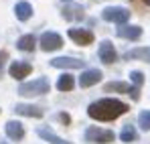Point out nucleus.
<instances>
[{"mask_svg":"<svg viewBox=\"0 0 150 144\" xmlns=\"http://www.w3.org/2000/svg\"><path fill=\"white\" fill-rule=\"evenodd\" d=\"M100 79H101V71L100 69H87V71L81 73L79 85H81V87H91V85H96Z\"/></svg>","mask_w":150,"mask_h":144,"instance_id":"10","label":"nucleus"},{"mask_svg":"<svg viewBox=\"0 0 150 144\" xmlns=\"http://www.w3.org/2000/svg\"><path fill=\"white\" fill-rule=\"evenodd\" d=\"M69 39H73L77 45H89L93 43V33L85 28H69Z\"/></svg>","mask_w":150,"mask_h":144,"instance_id":"7","label":"nucleus"},{"mask_svg":"<svg viewBox=\"0 0 150 144\" xmlns=\"http://www.w3.org/2000/svg\"><path fill=\"white\" fill-rule=\"evenodd\" d=\"M138 122H140V128H142V130H150V112H148V110L140 112Z\"/></svg>","mask_w":150,"mask_h":144,"instance_id":"22","label":"nucleus"},{"mask_svg":"<svg viewBox=\"0 0 150 144\" xmlns=\"http://www.w3.org/2000/svg\"><path fill=\"white\" fill-rule=\"evenodd\" d=\"M100 59L103 61V63H114L116 59H118V53H116V49H114V45L110 43V41H101V45H100Z\"/></svg>","mask_w":150,"mask_h":144,"instance_id":"8","label":"nucleus"},{"mask_svg":"<svg viewBox=\"0 0 150 144\" xmlns=\"http://www.w3.org/2000/svg\"><path fill=\"white\" fill-rule=\"evenodd\" d=\"M59 120L63 122V124H69V122H71V120H69V116H67V114H59Z\"/></svg>","mask_w":150,"mask_h":144,"instance_id":"24","label":"nucleus"},{"mask_svg":"<svg viewBox=\"0 0 150 144\" xmlns=\"http://www.w3.org/2000/svg\"><path fill=\"white\" fill-rule=\"evenodd\" d=\"M51 65L57 67V69H81L85 63L79 61V59H73V57H57V59L51 61Z\"/></svg>","mask_w":150,"mask_h":144,"instance_id":"6","label":"nucleus"},{"mask_svg":"<svg viewBox=\"0 0 150 144\" xmlns=\"http://www.w3.org/2000/svg\"><path fill=\"white\" fill-rule=\"evenodd\" d=\"M63 2H69V0H63Z\"/></svg>","mask_w":150,"mask_h":144,"instance_id":"27","label":"nucleus"},{"mask_svg":"<svg viewBox=\"0 0 150 144\" xmlns=\"http://www.w3.org/2000/svg\"><path fill=\"white\" fill-rule=\"evenodd\" d=\"M105 92H120V94H130L132 87L124 83V81H112V83H105Z\"/></svg>","mask_w":150,"mask_h":144,"instance_id":"19","label":"nucleus"},{"mask_svg":"<svg viewBox=\"0 0 150 144\" xmlns=\"http://www.w3.org/2000/svg\"><path fill=\"white\" fill-rule=\"evenodd\" d=\"M6 59H8V53H6V51H0V65H2Z\"/></svg>","mask_w":150,"mask_h":144,"instance_id":"25","label":"nucleus"},{"mask_svg":"<svg viewBox=\"0 0 150 144\" xmlns=\"http://www.w3.org/2000/svg\"><path fill=\"white\" fill-rule=\"evenodd\" d=\"M51 85L47 77H39L30 83H21L18 85V94L21 96H43V94H49Z\"/></svg>","mask_w":150,"mask_h":144,"instance_id":"2","label":"nucleus"},{"mask_svg":"<svg viewBox=\"0 0 150 144\" xmlns=\"http://www.w3.org/2000/svg\"><path fill=\"white\" fill-rule=\"evenodd\" d=\"M136 128L132 126V124H126L124 128H122V132H120V138H122V142H134L136 140Z\"/></svg>","mask_w":150,"mask_h":144,"instance_id":"20","label":"nucleus"},{"mask_svg":"<svg viewBox=\"0 0 150 144\" xmlns=\"http://www.w3.org/2000/svg\"><path fill=\"white\" fill-rule=\"evenodd\" d=\"M101 16H103V21L118 23L120 26H122V24L128 23V18H130V10L124 8V6H108V8H103Z\"/></svg>","mask_w":150,"mask_h":144,"instance_id":"3","label":"nucleus"},{"mask_svg":"<svg viewBox=\"0 0 150 144\" xmlns=\"http://www.w3.org/2000/svg\"><path fill=\"white\" fill-rule=\"evenodd\" d=\"M75 85L73 81V75H69V73H65V75H61L59 77V81H57V89H61V92H71Z\"/></svg>","mask_w":150,"mask_h":144,"instance_id":"18","label":"nucleus"},{"mask_svg":"<svg viewBox=\"0 0 150 144\" xmlns=\"http://www.w3.org/2000/svg\"><path fill=\"white\" fill-rule=\"evenodd\" d=\"M128 112V106L120 99H100V101H93L89 108H87V114L89 118L100 122H110L120 118L122 114Z\"/></svg>","mask_w":150,"mask_h":144,"instance_id":"1","label":"nucleus"},{"mask_svg":"<svg viewBox=\"0 0 150 144\" xmlns=\"http://www.w3.org/2000/svg\"><path fill=\"white\" fill-rule=\"evenodd\" d=\"M14 14H16L18 21H28L30 14H33V6H30L28 2H18V4L14 6Z\"/></svg>","mask_w":150,"mask_h":144,"instance_id":"17","label":"nucleus"},{"mask_svg":"<svg viewBox=\"0 0 150 144\" xmlns=\"http://www.w3.org/2000/svg\"><path fill=\"white\" fill-rule=\"evenodd\" d=\"M142 2H144V4H148V6H150V0H142Z\"/></svg>","mask_w":150,"mask_h":144,"instance_id":"26","label":"nucleus"},{"mask_svg":"<svg viewBox=\"0 0 150 144\" xmlns=\"http://www.w3.org/2000/svg\"><path fill=\"white\" fill-rule=\"evenodd\" d=\"M14 112L21 116H28V118H43V110L37 106H28V104H16Z\"/></svg>","mask_w":150,"mask_h":144,"instance_id":"14","label":"nucleus"},{"mask_svg":"<svg viewBox=\"0 0 150 144\" xmlns=\"http://www.w3.org/2000/svg\"><path fill=\"white\" fill-rule=\"evenodd\" d=\"M6 134H8V138L10 140H23L25 138V128H23V124L21 122H6Z\"/></svg>","mask_w":150,"mask_h":144,"instance_id":"13","label":"nucleus"},{"mask_svg":"<svg viewBox=\"0 0 150 144\" xmlns=\"http://www.w3.org/2000/svg\"><path fill=\"white\" fill-rule=\"evenodd\" d=\"M124 59H140V61H146L150 63V47H138L124 53Z\"/></svg>","mask_w":150,"mask_h":144,"instance_id":"15","label":"nucleus"},{"mask_svg":"<svg viewBox=\"0 0 150 144\" xmlns=\"http://www.w3.org/2000/svg\"><path fill=\"white\" fill-rule=\"evenodd\" d=\"M33 71V67H30V63H25V61H14L12 65H10V77H14V79H25L28 73Z\"/></svg>","mask_w":150,"mask_h":144,"instance_id":"9","label":"nucleus"},{"mask_svg":"<svg viewBox=\"0 0 150 144\" xmlns=\"http://www.w3.org/2000/svg\"><path fill=\"white\" fill-rule=\"evenodd\" d=\"M85 138L89 140V142H98V144H108V142H114V132L112 130H101V128H96V126H91V128H87V132H85Z\"/></svg>","mask_w":150,"mask_h":144,"instance_id":"4","label":"nucleus"},{"mask_svg":"<svg viewBox=\"0 0 150 144\" xmlns=\"http://www.w3.org/2000/svg\"><path fill=\"white\" fill-rule=\"evenodd\" d=\"M61 45H63V39L57 33H45L41 37V49L43 51H57V49H61Z\"/></svg>","mask_w":150,"mask_h":144,"instance_id":"5","label":"nucleus"},{"mask_svg":"<svg viewBox=\"0 0 150 144\" xmlns=\"http://www.w3.org/2000/svg\"><path fill=\"white\" fill-rule=\"evenodd\" d=\"M35 45H37V41H35L33 35H25V37H21L18 43H16V47L21 49V51H33Z\"/></svg>","mask_w":150,"mask_h":144,"instance_id":"21","label":"nucleus"},{"mask_svg":"<svg viewBox=\"0 0 150 144\" xmlns=\"http://www.w3.org/2000/svg\"><path fill=\"white\" fill-rule=\"evenodd\" d=\"M0 144H6V142H0Z\"/></svg>","mask_w":150,"mask_h":144,"instance_id":"28","label":"nucleus"},{"mask_svg":"<svg viewBox=\"0 0 150 144\" xmlns=\"http://www.w3.org/2000/svg\"><path fill=\"white\" fill-rule=\"evenodd\" d=\"M118 37L136 41V39L142 37V28H140V26H134V24H122V26L118 28Z\"/></svg>","mask_w":150,"mask_h":144,"instance_id":"11","label":"nucleus"},{"mask_svg":"<svg viewBox=\"0 0 150 144\" xmlns=\"http://www.w3.org/2000/svg\"><path fill=\"white\" fill-rule=\"evenodd\" d=\"M130 79L134 81V85H136V87H140V85L144 83V75H142L140 71H132V73H130Z\"/></svg>","mask_w":150,"mask_h":144,"instance_id":"23","label":"nucleus"},{"mask_svg":"<svg viewBox=\"0 0 150 144\" xmlns=\"http://www.w3.org/2000/svg\"><path fill=\"white\" fill-rule=\"evenodd\" d=\"M37 134H39L43 140H47V142H51V144H73V142H67V140L59 138V136H57L53 130H49V128H39Z\"/></svg>","mask_w":150,"mask_h":144,"instance_id":"16","label":"nucleus"},{"mask_svg":"<svg viewBox=\"0 0 150 144\" xmlns=\"http://www.w3.org/2000/svg\"><path fill=\"white\" fill-rule=\"evenodd\" d=\"M61 14H63V18L65 21H81L85 14H83V6H79V4H69V6H65L63 10H61Z\"/></svg>","mask_w":150,"mask_h":144,"instance_id":"12","label":"nucleus"}]
</instances>
